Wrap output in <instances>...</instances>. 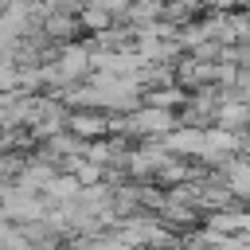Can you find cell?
<instances>
[{
  "instance_id": "8992f818",
  "label": "cell",
  "mask_w": 250,
  "mask_h": 250,
  "mask_svg": "<svg viewBox=\"0 0 250 250\" xmlns=\"http://www.w3.org/2000/svg\"><path fill=\"white\" fill-rule=\"evenodd\" d=\"M227 191L250 199V160H230L227 164Z\"/></svg>"
},
{
  "instance_id": "277c9868",
  "label": "cell",
  "mask_w": 250,
  "mask_h": 250,
  "mask_svg": "<svg viewBox=\"0 0 250 250\" xmlns=\"http://www.w3.org/2000/svg\"><path fill=\"white\" fill-rule=\"evenodd\" d=\"M82 195V180L74 176V172H59L47 188H43V199H51V203H74Z\"/></svg>"
},
{
  "instance_id": "52a82bcc",
  "label": "cell",
  "mask_w": 250,
  "mask_h": 250,
  "mask_svg": "<svg viewBox=\"0 0 250 250\" xmlns=\"http://www.w3.org/2000/svg\"><path fill=\"white\" fill-rule=\"evenodd\" d=\"M246 203H250V199H246Z\"/></svg>"
},
{
  "instance_id": "7a4b0ae2",
  "label": "cell",
  "mask_w": 250,
  "mask_h": 250,
  "mask_svg": "<svg viewBox=\"0 0 250 250\" xmlns=\"http://www.w3.org/2000/svg\"><path fill=\"white\" fill-rule=\"evenodd\" d=\"M113 125L117 121L105 109H70V121H66V129L82 141H105L113 133Z\"/></svg>"
},
{
  "instance_id": "3957f363",
  "label": "cell",
  "mask_w": 250,
  "mask_h": 250,
  "mask_svg": "<svg viewBox=\"0 0 250 250\" xmlns=\"http://www.w3.org/2000/svg\"><path fill=\"white\" fill-rule=\"evenodd\" d=\"M164 145H168L172 156H199V160H203L207 129H203V125H180V129H172V133L164 137Z\"/></svg>"
},
{
  "instance_id": "6da1fadb",
  "label": "cell",
  "mask_w": 250,
  "mask_h": 250,
  "mask_svg": "<svg viewBox=\"0 0 250 250\" xmlns=\"http://www.w3.org/2000/svg\"><path fill=\"white\" fill-rule=\"evenodd\" d=\"M125 129L129 133H141V137H148V141H164L172 129H180V117L172 113V109H160V105H141V109H133L129 117H125Z\"/></svg>"
},
{
  "instance_id": "5b68a950",
  "label": "cell",
  "mask_w": 250,
  "mask_h": 250,
  "mask_svg": "<svg viewBox=\"0 0 250 250\" xmlns=\"http://www.w3.org/2000/svg\"><path fill=\"white\" fill-rule=\"evenodd\" d=\"M191 102V90H180V86H152L145 90V105H160V109H176V105H188Z\"/></svg>"
}]
</instances>
